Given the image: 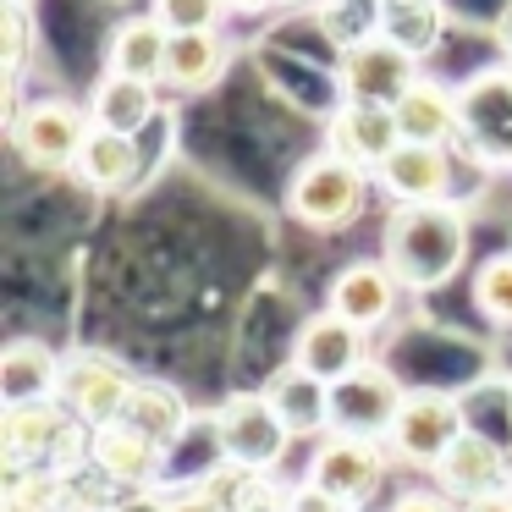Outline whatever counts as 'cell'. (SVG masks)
<instances>
[{
    "mask_svg": "<svg viewBox=\"0 0 512 512\" xmlns=\"http://www.w3.org/2000/svg\"><path fill=\"white\" fill-rule=\"evenodd\" d=\"M331 78H336V100H364V105H391L397 111V100L424 78V61L397 50L380 34H364L336 50Z\"/></svg>",
    "mask_w": 512,
    "mask_h": 512,
    "instance_id": "obj_9",
    "label": "cell"
},
{
    "mask_svg": "<svg viewBox=\"0 0 512 512\" xmlns=\"http://www.w3.org/2000/svg\"><path fill=\"white\" fill-rule=\"evenodd\" d=\"M226 67H232V45H226L221 28H210V34H171L160 89L166 94H210L226 78Z\"/></svg>",
    "mask_w": 512,
    "mask_h": 512,
    "instance_id": "obj_23",
    "label": "cell"
},
{
    "mask_svg": "<svg viewBox=\"0 0 512 512\" xmlns=\"http://www.w3.org/2000/svg\"><path fill=\"white\" fill-rule=\"evenodd\" d=\"M402 144V127L391 105H364V100H336V111L325 116V149L364 171H380L386 155Z\"/></svg>",
    "mask_w": 512,
    "mask_h": 512,
    "instance_id": "obj_15",
    "label": "cell"
},
{
    "mask_svg": "<svg viewBox=\"0 0 512 512\" xmlns=\"http://www.w3.org/2000/svg\"><path fill=\"white\" fill-rule=\"evenodd\" d=\"M166 56H171V28L155 12L122 17L105 39V72H122V78L160 83L166 78Z\"/></svg>",
    "mask_w": 512,
    "mask_h": 512,
    "instance_id": "obj_21",
    "label": "cell"
},
{
    "mask_svg": "<svg viewBox=\"0 0 512 512\" xmlns=\"http://www.w3.org/2000/svg\"><path fill=\"white\" fill-rule=\"evenodd\" d=\"M375 34L408 56L430 61L446 39V6L441 0H375Z\"/></svg>",
    "mask_w": 512,
    "mask_h": 512,
    "instance_id": "obj_25",
    "label": "cell"
},
{
    "mask_svg": "<svg viewBox=\"0 0 512 512\" xmlns=\"http://www.w3.org/2000/svg\"><path fill=\"white\" fill-rule=\"evenodd\" d=\"M232 12H243V17H254V12H270V6H281V0H226Z\"/></svg>",
    "mask_w": 512,
    "mask_h": 512,
    "instance_id": "obj_36",
    "label": "cell"
},
{
    "mask_svg": "<svg viewBox=\"0 0 512 512\" xmlns=\"http://www.w3.org/2000/svg\"><path fill=\"white\" fill-rule=\"evenodd\" d=\"M215 435H221V452L232 468H254V474H276L281 457L292 452L298 435L287 430V419L276 413V402L259 391H232L215 408Z\"/></svg>",
    "mask_w": 512,
    "mask_h": 512,
    "instance_id": "obj_6",
    "label": "cell"
},
{
    "mask_svg": "<svg viewBox=\"0 0 512 512\" xmlns=\"http://www.w3.org/2000/svg\"><path fill=\"white\" fill-rule=\"evenodd\" d=\"M292 364L309 369L314 380L336 386V380L358 375L369 364V331H358L353 320H342L336 309H314L309 320L292 331Z\"/></svg>",
    "mask_w": 512,
    "mask_h": 512,
    "instance_id": "obj_11",
    "label": "cell"
},
{
    "mask_svg": "<svg viewBox=\"0 0 512 512\" xmlns=\"http://www.w3.org/2000/svg\"><path fill=\"white\" fill-rule=\"evenodd\" d=\"M281 6H298V0H281Z\"/></svg>",
    "mask_w": 512,
    "mask_h": 512,
    "instance_id": "obj_38",
    "label": "cell"
},
{
    "mask_svg": "<svg viewBox=\"0 0 512 512\" xmlns=\"http://www.w3.org/2000/svg\"><path fill=\"white\" fill-rule=\"evenodd\" d=\"M463 512H512V485L490 490V496H474V501H463Z\"/></svg>",
    "mask_w": 512,
    "mask_h": 512,
    "instance_id": "obj_34",
    "label": "cell"
},
{
    "mask_svg": "<svg viewBox=\"0 0 512 512\" xmlns=\"http://www.w3.org/2000/svg\"><path fill=\"white\" fill-rule=\"evenodd\" d=\"M457 111H463V144L479 171H512V67H485L457 89Z\"/></svg>",
    "mask_w": 512,
    "mask_h": 512,
    "instance_id": "obj_5",
    "label": "cell"
},
{
    "mask_svg": "<svg viewBox=\"0 0 512 512\" xmlns=\"http://www.w3.org/2000/svg\"><path fill=\"white\" fill-rule=\"evenodd\" d=\"M89 463L111 479L116 490L133 485H166V446H155L149 435H138L133 424L111 419L89 435Z\"/></svg>",
    "mask_w": 512,
    "mask_h": 512,
    "instance_id": "obj_17",
    "label": "cell"
},
{
    "mask_svg": "<svg viewBox=\"0 0 512 512\" xmlns=\"http://www.w3.org/2000/svg\"><path fill=\"white\" fill-rule=\"evenodd\" d=\"M402 303V281L391 276L386 259H347L342 270L331 276V287H325V309H336L342 320H353L358 331L375 336L380 325H391V314H397Z\"/></svg>",
    "mask_w": 512,
    "mask_h": 512,
    "instance_id": "obj_13",
    "label": "cell"
},
{
    "mask_svg": "<svg viewBox=\"0 0 512 512\" xmlns=\"http://www.w3.org/2000/svg\"><path fill=\"white\" fill-rule=\"evenodd\" d=\"M171 512H226V507L210 485H193V490H171Z\"/></svg>",
    "mask_w": 512,
    "mask_h": 512,
    "instance_id": "obj_33",
    "label": "cell"
},
{
    "mask_svg": "<svg viewBox=\"0 0 512 512\" xmlns=\"http://www.w3.org/2000/svg\"><path fill=\"white\" fill-rule=\"evenodd\" d=\"M160 83L144 78H122V72H100L89 89V122L105 127V133H122V138H144L160 116Z\"/></svg>",
    "mask_w": 512,
    "mask_h": 512,
    "instance_id": "obj_18",
    "label": "cell"
},
{
    "mask_svg": "<svg viewBox=\"0 0 512 512\" xmlns=\"http://www.w3.org/2000/svg\"><path fill=\"white\" fill-rule=\"evenodd\" d=\"M386 512H463V501H452L441 485H413V490H397L386 501Z\"/></svg>",
    "mask_w": 512,
    "mask_h": 512,
    "instance_id": "obj_30",
    "label": "cell"
},
{
    "mask_svg": "<svg viewBox=\"0 0 512 512\" xmlns=\"http://www.w3.org/2000/svg\"><path fill=\"white\" fill-rule=\"evenodd\" d=\"M391 468H397V457H391L386 441H375V435H347V430H331L325 441H314L309 452V474L320 490H331L336 501H347V507H369V501L386 490Z\"/></svg>",
    "mask_w": 512,
    "mask_h": 512,
    "instance_id": "obj_7",
    "label": "cell"
},
{
    "mask_svg": "<svg viewBox=\"0 0 512 512\" xmlns=\"http://www.w3.org/2000/svg\"><path fill=\"white\" fill-rule=\"evenodd\" d=\"M6 133H12V149L34 171H72L94 122H89V105L67 100V94H39V100L23 105V116Z\"/></svg>",
    "mask_w": 512,
    "mask_h": 512,
    "instance_id": "obj_8",
    "label": "cell"
},
{
    "mask_svg": "<svg viewBox=\"0 0 512 512\" xmlns=\"http://www.w3.org/2000/svg\"><path fill=\"white\" fill-rule=\"evenodd\" d=\"M138 171H144V149H138V138H122V133L94 127L89 144H83V155H78V166H72V177H78L89 193H127L138 182Z\"/></svg>",
    "mask_w": 512,
    "mask_h": 512,
    "instance_id": "obj_26",
    "label": "cell"
},
{
    "mask_svg": "<svg viewBox=\"0 0 512 512\" xmlns=\"http://www.w3.org/2000/svg\"><path fill=\"white\" fill-rule=\"evenodd\" d=\"M496 50H501V61L512 67V0L501 6V17H496Z\"/></svg>",
    "mask_w": 512,
    "mask_h": 512,
    "instance_id": "obj_35",
    "label": "cell"
},
{
    "mask_svg": "<svg viewBox=\"0 0 512 512\" xmlns=\"http://www.w3.org/2000/svg\"><path fill=\"white\" fill-rule=\"evenodd\" d=\"M468 430V408L457 391H441V386H408L397 419L386 430V446L402 468H435L452 441Z\"/></svg>",
    "mask_w": 512,
    "mask_h": 512,
    "instance_id": "obj_4",
    "label": "cell"
},
{
    "mask_svg": "<svg viewBox=\"0 0 512 512\" xmlns=\"http://www.w3.org/2000/svg\"><path fill=\"white\" fill-rule=\"evenodd\" d=\"M402 397H408V386H402L386 364L369 358L358 375H347V380H336V386H331V424H336V430H347V435H375V441H386V430H391V419H397Z\"/></svg>",
    "mask_w": 512,
    "mask_h": 512,
    "instance_id": "obj_12",
    "label": "cell"
},
{
    "mask_svg": "<svg viewBox=\"0 0 512 512\" xmlns=\"http://www.w3.org/2000/svg\"><path fill=\"white\" fill-rule=\"evenodd\" d=\"M149 12L171 28V34H210L226 23V0H149Z\"/></svg>",
    "mask_w": 512,
    "mask_h": 512,
    "instance_id": "obj_29",
    "label": "cell"
},
{
    "mask_svg": "<svg viewBox=\"0 0 512 512\" xmlns=\"http://www.w3.org/2000/svg\"><path fill=\"white\" fill-rule=\"evenodd\" d=\"M320 6H325V0H320Z\"/></svg>",
    "mask_w": 512,
    "mask_h": 512,
    "instance_id": "obj_39",
    "label": "cell"
},
{
    "mask_svg": "<svg viewBox=\"0 0 512 512\" xmlns=\"http://www.w3.org/2000/svg\"><path fill=\"white\" fill-rule=\"evenodd\" d=\"M287 512H353V507H347V501H336L331 490H320L314 479H303V485H292Z\"/></svg>",
    "mask_w": 512,
    "mask_h": 512,
    "instance_id": "obj_32",
    "label": "cell"
},
{
    "mask_svg": "<svg viewBox=\"0 0 512 512\" xmlns=\"http://www.w3.org/2000/svg\"><path fill=\"white\" fill-rule=\"evenodd\" d=\"M105 512H171V485H133V490H116Z\"/></svg>",
    "mask_w": 512,
    "mask_h": 512,
    "instance_id": "obj_31",
    "label": "cell"
},
{
    "mask_svg": "<svg viewBox=\"0 0 512 512\" xmlns=\"http://www.w3.org/2000/svg\"><path fill=\"white\" fill-rule=\"evenodd\" d=\"M193 419H199V413L188 408V397H182L171 380H144V375H138L133 397H127V408H122V424H133L138 435H149V441L166 446V452L188 435Z\"/></svg>",
    "mask_w": 512,
    "mask_h": 512,
    "instance_id": "obj_24",
    "label": "cell"
},
{
    "mask_svg": "<svg viewBox=\"0 0 512 512\" xmlns=\"http://www.w3.org/2000/svg\"><path fill=\"white\" fill-rule=\"evenodd\" d=\"M468 248H474V232H468V210L457 199L391 204L386 226H380V259L413 298L441 292L446 281L463 276Z\"/></svg>",
    "mask_w": 512,
    "mask_h": 512,
    "instance_id": "obj_1",
    "label": "cell"
},
{
    "mask_svg": "<svg viewBox=\"0 0 512 512\" xmlns=\"http://www.w3.org/2000/svg\"><path fill=\"white\" fill-rule=\"evenodd\" d=\"M89 424H78V413L61 397L50 402H17L0 408V441H6V463L12 468H78L89 463Z\"/></svg>",
    "mask_w": 512,
    "mask_h": 512,
    "instance_id": "obj_3",
    "label": "cell"
},
{
    "mask_svg": "<svg viewBox=\"0 0 512 512\" xmlns=\"http://www.w3.org/2000/svg\"><path fill=\"white\" fill-rule=\"evenodd\" d=\"M430 474L452 501L490 496V490L512 485V441H496V435H485V430L468 424V430L452 441V452H446Z\"/></svg>",
    "mask_w": 512,
    "mask_h": 512,
    "instance_id": "obj_14",
    "label": "cell"
},
{
    "mask_svg": "<svg viewBox=\"0 0 512 512\" xmlns=\"http://www.w3.org/2000/svg\"><path fill=\"white\" fill-rule=\"evenodd\" d=\"M507 408H512V386H507Z\"/></svg>",
    "mask_w": 512,
    "mask_h": 512,
    "instance_id": "obj_37",
    "label": "cell"
},
{
    "mask_svg": "<svg viewBox=\"0 0 512 512\" xmlns=\"http://www.w3.org/2000/svg\"><path fill=\"white\" fill-rule=\"evenodd\" d=\"M28 45H34V12L23 0H0V72L23 83L28 72Z\"/></svg>",
    "mask_w": 512,
    "mask_h": 512,
    "instance_id": "obj_28",
    "label": "cell"
},
{
    "mask_svg": "<svg viewBox=\"0 0 512 512\" xmlns=\"http://www.w3.org/2000/svg\"><path fill=\"white\" fill-rule=\"evenodd\" d=\"M397 127L408 144H441L457 149L463 144V111H457V89L435 78H419L408 94L397 100Z\"/></svg>",
    "mask_w": 512,
    "mask_h": 512,
    "instance_id": "obj_22",
    "label": "cell"
},
{
    "mask_svg": "<svg viewBox=\"0 0 512 512\" xmlns=\"http://www.w3.org/2000/svg\"><path fill=\"white\" fill-rule=\"evenodd\" d=\"M133 386H138V375L116 353H105V347H72V353L61 358V391L56 397L78 413V424L100 430V424L122 419Z\"/></svg>",
    "mask_w": 512,
    "mask_h": 512,
    "instance_id": "obj_10",
    "label": "cell"
},
{
    "mask_svg": "<svg viewBox=\"0 0 512 512\" xmlns=\"http://www.w3.org/2000/svg\"><path fill=\"white\" fill-rule=\"evenodd\" d=\"M61 358L50 342L39 336H12L0 347V408H17V402H50L61 391Z\"/></svg>",
    "mask_w": 512,
    "mask_h": 512,
    "instance_id": "obj_19",
    "label": "cell"
},
{
    "mask_svg": "<svg viewBox=\"0 0 512 512\" xmlns=\"http://www.w3.org/2000/svg\"><path fill=\"white\" fill-rule=\"evenodd\" d=\"M452 155H457V149L408 144V138H402V144L386 155V166L375 171V188L386 193L391 204H435V199H452V171H457Z\"/></svg>",
    "mask_w": 512,
    "mask_h": 512,
    "instance_id": "obj_16",
    "label": "cell"
},
{
    "mask_svg": "<svg viewBox=\"0 0 512 512\" xmlns=\"http://www.w3.org/2000/svg\"><path fill=\"white\" fill-rule=\"evenodd\" d=\"M468 298H474V314L496 331H512V248L479 259L474 281H468Z\"/></svg>",
    "mask_w": 512,
    "mask_h": 512,
    "instance_id": "obj_27",
    "label": "cell"
},
{
    "mask_svg": "<svg viewBox=\"0 0 512 512\" xmlns=\"http://www.w3.org/2000/svg\"><path fill=\"white\" fill-rule=\"evenodd\" d=\"M265 397L276 402V413L287 419V430L298 435V441H325V435L336 430L331 424V386L314 380L309 369H298L292 358L265 380Z\"/></svg>",
    "mask_w": 512,
    "mask_h": 512,
    "instance_id": "obj_20",
    "label": "cell"
},
{
    "mask_svg": "<svg viewBox=\"0 0 512 512\" xmlns=\"http://www.w3.org/2000/svg\"><path fill=\"white\" fill-rule=\"evenodd\" d=\"M375 193H380L375 171L320 149V155L292 166L287 188H281V210H287V221L303 226V232H347L353 221H364Z\"/></svg>",
    "mask_w": 512,
    "mask_h": 512,
    "instance_id": "obj_2",
    "label": "cell"
}]
</instances>
